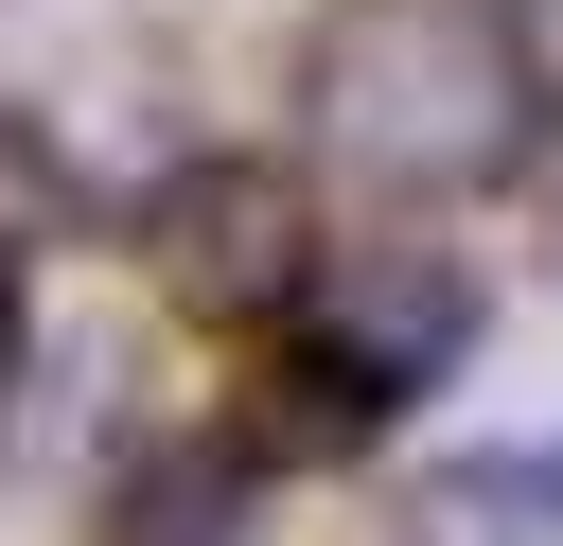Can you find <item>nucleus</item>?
<instances>
[{"instance_id": "f257e3e1", "label": "nucleus", "mask_w": 563, "mask_h": 546, "mask_svg": "<svg viewBox=\"0 0 563 546\" xmlns=\"http://www.w3.org/2000/svg\"><path fill=\"white\" fill-rule=\"evenodd\" d=\"M299 106L369 194H475L528 141V53L493 0H334L299 35Z\"/></svg>"}, {"instance_id": "f03ea898", "label": "nucleus", "mask_w": 563, "mask_h": 546, "mask_svg": "<svg viewBox=\"0 0 563 546\" xmlns=\"http://www.w3.org/2000/svg\"><path fill=\"white\" fill-rule=\"evenodd\" d=\"M141 282H158L176 317H211V335H264V317H299V282H317V194H299L282 159H176V176L141 194Z\"/></svg>"}, {"instance_id": "7ed1b4c3", "label": "nucleus", "mask_w": 563, "mask_h": 546, "mask_svg": "<svg viewBox=\"0 0 563 546\" xmlns=\"http://www.w3.org/2000/svg\"><path fill=\"white\" fill-rule=\"evenodd\" d=\"M299 335H317L369 405H405V387H440V370L475 352V264H457V247H317Z\"/></svg>"}, {"instance_id": "20e7f679", "label": "nucleus", "mask_w": 563, "mask_h": 546, "mask_svg": "<svg viewBox=\"0 0 563 546\" xmlns=\"http://www.w3.org/2000/svg\"><path fill=\"white\" fill-rule=\"evenodd\" d=\"M369 423H387V405H369V387H352V370L299 335V352H264V370L229 387V440H211V458H282V476H334V458H369Z\"/></svg>"}, {"instance_id": "39448f33", "label": "nucleus", "mask_w": 563, "mask_h": 546, "mask_svg": "<svg viewBox=\"0 0 563 546\" xmlns=\"http://www.w3.org/2000/svg\"><path fill=\"white\" fill-rule=\"evenodd\" d=\"M387 546H563V440H493V458H440L405 493Z\"/></svg>"}, {"instance_id": "423d86ee", "label": "nucleus", "mask_w": 563, "mask_h": 546, "mask_svg": "<svg viewBox=\"0 0 563 546\" xmlns=\"http://www.w3.org/2000/svg\"><path fill=\"white\" fill-rule=\"evenodd\" d=\"M106 546H246V458L211 440H141L106 493Z\"/></svg>"}, {"instance_id": "0eeeda50", "label": "nucleus", "mask_w": 563, "mask_h": 546, "mask_svg": "<svg viewBox=\"0 0 563 546\" xmlns=\"http://www.w3.org/2000/svg\"><path fill=\"white\" fill-rule=\"evenodd\" d=\"M70 211H88V194H70V141H53L35 106H0V282H18L35 247H70Z\"/></svg>"}, {"instance_id": "6e6552de", "label": "nucleus", "mask_w": 563, "mask_h": 546, "mask_svg": "<svg viewBox=\"0 0 563 546\" xmlns=\"http://www.w3.org/2000/svg\"><path fill=\"white\" fill-rule=\"evenodd\" d=\"M0 405H18V282H0Z\"/></svg>"}]
</instances>
